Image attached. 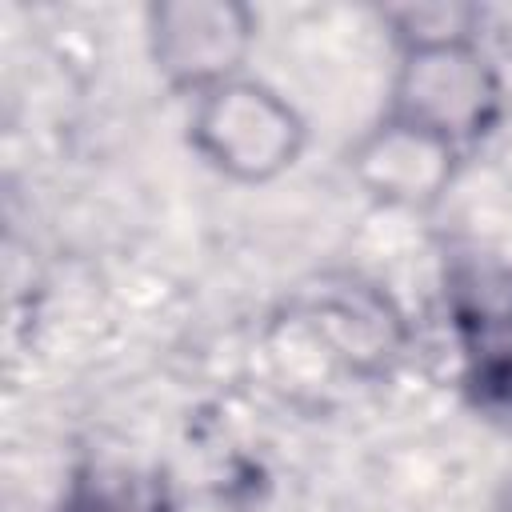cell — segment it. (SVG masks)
<instances>
[{"mask_svg": "<svg viewBox=\"0 0 512 512\" xmlns=\"http://www.w3.org/2000/svg\"><path fill=\"white\" fill-rule=\"evenodd\" d=\"M380 20L388 24V36L400 48H420V44H452V40H480L484 12L476 4H456V0H432V4H396L384 8Z\"/></svg>", "mask_w": 512, "mask_h": 512, "instance_id": "obj_8", "label": "cell"}, {"mask_svg": "<svg viewBox=\"0 0 512 512\" xmlns=\"http://www.w3.org/2000/svg\"><path fill=\"white\" fill-rule=\"evenodd\" d=\"M380 116L468 156L504 116V80L480 40L400 48Z\"/></svg>", "mask_w": 512, "mask_h": 512, "instance_id": "obj_1", "label": "cell"}, {"mask_svg": "<svg viewBox=\"0 0 512 512\" xmlns=\"http://www.w3.org/2000/svg\"><path fill=\"white\" fill-rule=\"evenodd\" d=\"M496 512H512V476L504 480V488H500V496H496Z\"/></svg>", "mask_w": 512, "mask_h": 512, "instance_id": "obj_9", "label": "cell"}, {"mask_svg": "<svg viewBox=\"0 0 512 512\" xmlns=\"http://www.w3.org/2000/svg\"><path fill=\"white\" fill-rule=\"evenodd\" d=\"M460 384L488 416H512V268L468 264L448 280Z\"/></svg>", "mask_w": 512, "mask_h": 512, "instance_id": "obj_4", "label": "cell"}, {"mask_svg": "<svg viewBox=\"0 0 512 512\" xmlns=\"http://www.w3.org/2000/svg\"><path fill=\"white\" fill-rule=\"evenodd\" d=\"M56 512H176L172 488L152 468L84 464L72 472Z\"/></svg>", "mask_w": 512, "mask_h": 512, "instance_id": "obj_7", "label": "cell"}, {"mask_svg": "<svg viewBox=\"0 0 512 512\" xmlns=\"http://www.w3.org/2000/svg\"><path fill=\"white\" fill-rule=\"evenodd\" d=\"M296 316L312 340L356 376H384L408 340L388 292L360 276H324L316 288H304Z\"/></svg>", "mask_w": 512, "mask_h": 512, "instance_id": "obj_5", "label": "cell"}, {"mask_svg": "<svg viewBox=\"0 0 512 512\" xmlns=\"http://www.w3.org/2000/svg\"><path fill=\"white\" fill-rule=\"evenodd\" d=\"M144 40L156 76L196 100L244 76L256 44V12L240 0H160L144 12Z\"/></svg>", "mask_w": 512, "mask_h": 512, "instance_id": "obj_3", "label": "cell"}, {"mask_svg": "<svg viewBox=\"0 0 512 512\" xmlns=\"http://www.w3.org/2000/svg\"><path fill=\"white\" fill-rule=\"evenodd\" d=\"M460 152L448 144L396 124L380 116L352 148H348V172L352 180L384 208H432L456 180Z\"/></svg>", "mask_w": 512, "mask_h": 512, "instance_id": "obj_6", "label": "cell"}, {"mask_svg": "<svg viewBox=\"0 0 512 512\" xmlns=\"http://www.w3.org/2000/svg\"><path fill=\"white\" fill-rule=\"evenodd\" d=\"M188 144L224 180L268 184L296 168L308 124L284 92L244 72L192 100Z\"/></svg>", "mask_w": 512, "mask_h": 512, "instance_id": "obj_2", "label": "cell"}]
</instances>
